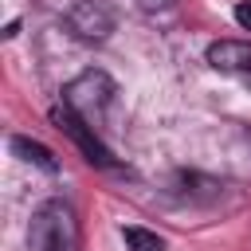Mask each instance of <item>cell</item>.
Listing matches in <instances>:
<instances>
[{
	"mask_svg": "<svg viewBox=\"0 0 251 251\" xmlns=\"http://www.w3.org/2000/svg\"><path fill=\"white\" fill-rule=\"evenodd\" d=\"M27 251H78V220L67 200H47L31 216Z\"/></svg>",
	"mask_w": 251,
	"mask_h": 251,
	"instance_id": "obj_1",
	"label": "cell"
},
{
	"mask_svg": "<svg viewBox=\"0 0 251 251\" xmlns=\"http://www.w3.org/2000/svg\"><path fill=\"white\" fill-rule=\"evenodd\" d=\"M114 94H118V86H114V78H110V75H102V71H82L75 82H67L63 102H67L75 114H82L90 126H98V122L110 114Z\"/></svg>",
	"mask_w": 251,
	"mask_h": 251,
	"instance_id": "obj_2",
	"label": "cell"
},
{
	"mask_svg": "<svg viewBox=\"0 0 251 251\" xmlns=\"http://www.w3.org/2000/svg\"><path fill=\"white\" fill-rule=\"evenodd\" d=\"M51 122H55V126H59V129H63V133H67V137L78 145V153H82L90 165H102V169H110V165H114L110 145H106V141L94 133V126H90L82 114H75L67 102H59V106L51 110Z\"/></svg>",
	"mask_w": 251,
	"mask_h": 251,
	"instance_id": "obj_3",
	"label": "cell"
},
{
	"mask_svg": "<svg viewBox=\"0 0 251 251\" xmlns=\"http://www.w3.org/2000/svg\"><path fill=\"white\" fill-rule=\"evenodd\" d=\"M208 67L251 86V43H243V39H220V43H212L208 47Z\"/></svg>",
	"mask_w": 251,
	"mask_h": 251,
	"instance_id": "obj_4",
	"label": "cell"
},
{
	"mask_svg": "<svg viewBox=\"0 0 251 251\" xmlns=\"http://www.w3.org/2000/svg\"><path fill=\"white\" fill-rule=\"evenodd\" d=\"M67 24H71V31H75L78 39H106V35H110V27H114L110 12H106L98 0H78V4L71 8Z\"/></svg>",
	"mask_w": 251,
	"mask_h": 251,
	"instance_id": "obj_5",
	"label": "cell"
},
{
	"mask_svg": "<svg viewBox=\"0 0 251 251\" xmlns=\"http://www.w3.org/2000/svg\"><path fill=\"white\" fill-rule=\"evenodd\" d=\"M8 145H12V153H16L20 161L39 165L43 173H55V169H59V161L51 157V149H47V145H39V141H31V137H12Z\"/></svg>",
	"mask_w": 251,
	"mask_h": 251,
	"instance_id": "obj_6",
	"label": "cell"
},
{
	"mask_svg": "<svg viewBox=\"0 0 251 251\" xmlns=\"http://www.w3.org/2000/svg\"><path fill=\"white\" fill-rule=\"evenodd\" d=\"M122 239L129 251H165V239L149 227H122Z\"/></svg>",
	"mask_w": 251,
	"mask_h": 251,
	"instance_id": "obj_7",
	"label": "cell"
},
{
	"mask_svg": "<svg viewBox=\"0 0 251 251\" xmlns=\"http://www.w3.org/2000/svg\"><path fill=\"white\" fill-rule=\"evenodd\" d=\"M235 24H239L243 31H251V0H239V4H235Z\"/></svg>",
	"mask_w": 251,
	"mask_h": 251,
	"instance_id": "obj_8",
	"label": "cell"
},
{
	"mask_svg": "<svg viewBox=\"0 0 251 251\" xmlns=\"http://www.w3.org/2000/svg\"><path fill=\"white\" fill-rule=\"evenodd\" d=\"M149 4H169V0H149Z\"/></svg>",
	"mask_w": 251,
	"mask_h": 251,
	"instance_id": "obj_9",
	"label": "cell"
}]
</instances>
